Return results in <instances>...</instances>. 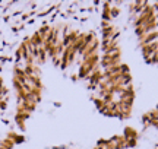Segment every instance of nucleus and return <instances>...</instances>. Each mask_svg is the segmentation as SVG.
<instances>
[{
	"label": "nucleus",
	"instance_id": "nucleus-1",
	"mask_svg": "<svg viewBox=\"0 0 158 149\" xmlns=\"http://www.w3.org/2000/svg\"><path fill=\"white\" fill-rule=\"evenodd\" d=\"M155 41H158V29H157V31L149 32V34H147L145 37H142V38H139V47L148 46V44H152V42H155Z\"/></svg>",
	"mask_w": 158,
	"mask_h": 149
},
{
	"label": "nucleus",
	"instance_id": "nucleus-2",
	"mask_svg": "<svg viewBox=\"0 0 158 149\" xmlns=\"http://www.w3.org/2000/svg\"><path fill=\"white\" fill-rule=\"evenodd\" d=\"M101 21L104 22H111V3L110 2H104L102 3V12H101Z\"/></svg>",
	"mask_w": 158,
	"mask_h": 149
},
{
	"label": "nucleus",
	"instance_id": "nucleus-3",
	"mask_svg": "<svg viewBox=\"0 0 158 149\" xmlns=\"http://www.w3.org/2000/svg\"><path fill=\"white\" fill-rule=\"evenodd\" d=\"M123 136L126 140H129V139H138L139 138V132L136 130L135 127H130V126H126L123 130Z\"/></svg>",
	"mask_w": 158,
	"mask_h": 149
},
{
	"label": "nucleus",
	"instance_id": "nucleus-4",
	"mask_svg": "<svg viewBox=\"0 0 158 149\" xmlns=\"http://www.w3.org/2000/svg\"><path fill=\"white\" fill-rule=\"evenodd\" d=\"M51 28H53L51 25H41V26H40V28L37 29V31H38L40 35H41V37H43V38L45 40V37L48 35V32L51 31Z\"/></svg>",
	"mask_w": 158,
	"mask_h": 149
},
{
	"label": "nucleus",
	"instance_id": "nucleus-5",
	"mask_svg": "<svg viewBox=\"0 0 158 149\" xmlns=\"http://www.w3.org/2000/svg\"><path fill=\"white\" fill-rule=\"evenodd\" d=\"M0 146L5 149H12L13 146H15V142L13 140H10V139H3V140H0Z\"/></svg>",
	"mask_w": 158,
	"mask_h": 149
},
{
	"label": "nucleus",
	"instance_id": "nucleus-6",
	"mask_svg": "<svg viewBox=\"0 0 158 149\" xmlns=\"http://www.w3.org/2000/svg\"><path fill=\"white\" fill-rule=\"evenodd\" d=\"M9 107V97H6L2 103H0V111H6Z\"/></svg>",
	"mask_w": 158,
	"mask_h": 149
},
{
	"label": "nucleus",
	"instance_id": "nucleus-7",
	"mask_svg": "<svg viewBox=\"0 0 158 149\" xmlns=\"http://www.w3.org/2000/svg\"><path fill=\"white\" fill-rule=\"evenodd\" d=\"M136 145H138V139H129V140H126V149L136 148Z\"/></svg>",
	"mask_w": 158,
	"mask_h": 149
},
{
	"label": "nucleus",
	"instance_id": "nucleus-8",
	"mask_svg": "<svg viewBox=\"0 0 158 149\" xmlns=\"http://www.w3.org/2000/svg\"><path fill=\"white\" fill-rule=\"evenodd\" d=\"M120 73H130V67L126 63H122L120 64Z\"/></svg>",
	"mask_w": 158,
	"mask_h": 149
},
{
	"label": "nucleus",
	"instance_id": "nucleus-9",
	"mask_svg": "<svg viewBox=\"0 0 158 149\" xmlns=\"http://www.w3.org/2000/svg\"><path fill=\"white\" fill-rule=\"evenodd\" d=\"M120 15V9L118 6H111V18H117Z\"/></svg>",
	"mask_w": 158,
	"mask_h": 149
},
{
	"label": "nucleus",
	"instance_id": "nucleus-10",
	"mask_svg": "<svg viewBox=\"0 0 158 149\" xmlns=\"http://www.w3.org/2000/svg\"><path fill=\"white\" fill-rule=\"evenodd\" d=\"M151 127H154V129H158V120L151 121Z\"/></svg>",
	"mask_w": 158,
	"mask_h": 149
},
{
	"label": "nucleus",
	"instance_id": "nucleus-11",
	"mask_svg": "<svg viewBox=\"0 0 158 149\" xmlns=\"http://www.w3.org/2000/svg\"><path fill=\"white\" fill-rule=\"evenodd\" d=\"M94 149H104V148H100V146H95V148Z\"/></svg>",
	"mask_w": 158,
	"mask_h": 149
},
{
	"label": "nucleus",
	"instance_id": "nucleus-12",
	"mask_svg": "<svg viewBox=\"0 0 158 149\" xmlns=\"http://www.w3.org/2000/svg\"><path fill=\"white\" fill-rule=\"evenodd\" d=\"M155 110H158V104H157V107H155Z\"/></svg>",
	"mask_w": 158,
	"mask_h": 149
},
{
	"label": "nucleus",
	"instance_id": "nucleus-13",
	"mask_svg": "<svg viewBox=\"0 0 158 149\" xmlns=\"http://www.w3.org/2000/svg\"><path fill=\"white\" fill-rule=\"evenodd\" d=\"M157 29H158V21H157Z\"/></svg>",
	"mask_w": 158,
	"mask_h": 149
},
{
	"label": "nucleus",
	"instance_id": "nucleus-14",
	"mask_svg": "<svg viewBox=\"0 0 158 149\" xmlns=\"http://www.w3.org/2000/svg\"><path fill=\"white\" fill-rule=\"evenodd\" d=\"M0 149H5V148H2V146H0Z\"/></svg>",
	"mask_w": 158,
	"mask_h": 149
}]
</instances>
